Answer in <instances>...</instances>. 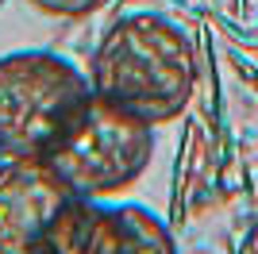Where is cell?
<instances>
[{
	"instance_id": "1",
	"label": "cell",
	"mask_w": 258,
	"mask_h": 254,
	"mask_svg": "<svg viewBox=\"0 0 258 254\" xmlns=\"http://www.w3.org/2000/svg\"><path fill=\"white\" fill-rule=\"evenodd\" d=\"M85 74L97 96L162 127L193 104L201 62L181 23L162 12H127L100 35Z\"/></svg>"
},
{
	"instance_id": "2",
	"label": "cell",
	"mask_w": 258,
	"mask_h": 254,
	"mask_svg": "<svg viewBox=\"0 0 258 254\" xmlns=\"http://www.w3.org/2000/svg\"><path fill=\"white\" fill-rule=\"evenodd\" d=\"M43 158L81 197L116 201L151 166L154 127L127 108L89 93Z\"/></svg>"
},
{
	"instance_id": "3",
	"label": "cell",
	"mask_w": 258,
	"mask_h": 254,
	"mask_svg": "<svg viewBox=\"0 0 258 254\" xmlns=\"http://www.w3.org/2000/svg\"><path fill=\"white\" fill-rule=\"evenodd\" d=\"M89 74L58 50H16L0 58V150L46 154L81 100Z\"/></svg>"
},
{
	"instance_id": "4",
	"label": "cell",
	"mask_w": 258,
	"mask_h": 254,
	"mask_svg": "<svg viewBox=\"0 0 258 254\" xmlns=\"http://www.w3.org/2000/svg\"><path fill=\"white\" fill-rule=\"evenodd\" d=\"M43 154L0 158V254H70L89 212Z\"/></svg>"
},
{
	"instance_id": "5",
	"label": "cell",
	"mask_w": 258,
	"mask_h": 254,
	"mask_svg": "<svg viewBox=\"0 0 258 254\" xmlns=\"http://www.w3.org/2000/svg\"><path fill=\"white\" fill-rule=\"evenodd\" d=\"M70 254H177L173 231L143 204L93 201Z\"/></svg>"
},
{
	"instance_id": "6",
	"label": "cell",
	"mask_w": 258,
	"mask_h": 254,
	"mask_svg": "<svg viewBox=\"0 0 258 254\" xmlns=\"http://www.w3.org/2000/svg\"><path fill=\"white\" fill-rule=\"evenodd\" d=\"M31 8H39L43 16H58V20H81L93 16L108 4V0H27Z\"/></svg>"
},
{
	"instance_id": "7",
	"label": "cell",
	"mask_w": 258,
	"mask_h": 254,
	"mask_svg": "<svg viewBox=\"0 0 258 254\" xmlns=\"http://www.w3.org/2000/svg\"><path fill=\"white\" fill-rule=\"evenodd\" d=\"M235 254H258V220L250 223L247 231H243V239H239V246H235Z\"/></svg>"
},
{
	"instance_id": "8",
	"label": "cell",
	"mask_w": 258,
	"mask_h": 254,
	"mask_svg": "<svg viewBox=\"0 0 258 254\" xmlns=\"http://www.w3.org/2000/svg\"><path fill=\"white\" fill-rule=\"evenodd\" d=\"M0 158H4V150H0Z\"/></svg>"
},
{
	"instance_id": "9",
	"label": "cell",
	"mask_w": 258,
	"mask_h": 254,
	"mask_svg": "<svg viewBox=\"0 0 258 254\" xmlns=\"http://www.w3.org/2000/svg\"><path fill=\"white\" fill-rule=\"evenodd\" d=\"M0 4H4V0H0Z\"/></svg>"
}]
</instances>
